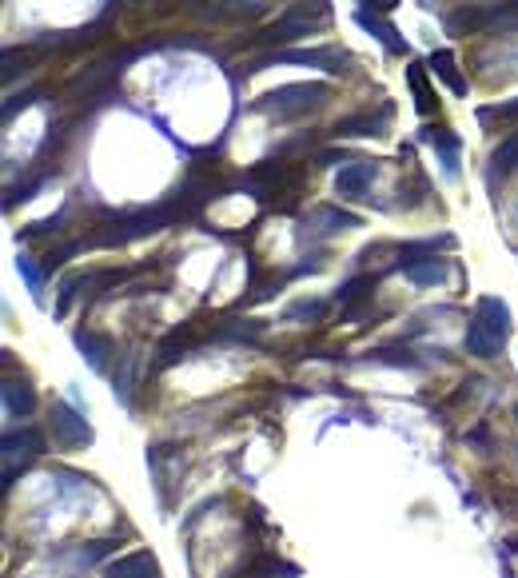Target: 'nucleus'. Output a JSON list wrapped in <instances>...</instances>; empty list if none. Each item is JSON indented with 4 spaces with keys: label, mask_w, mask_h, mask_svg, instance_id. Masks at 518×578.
<instances>
[{
    "label": "nucleus",
    "mask_w": 518,
    "mask_h": 578,
    "mask_svg": "<svg viewBox=\"0 0 518 578\" xmlns=\"http://www.w3.org/2000/svg\"><path fill=\"white\" fill-rule=\"evenodd\" d=\"M507 335H511V307L495 295H483L479 307H475V319L467 327V355L495 359L503 351Z\"/></svg>",
    "instance_id": "1"
},
{
    "label": "nucleus",
    "mask_w": 518,
    "mask_h": 578,
    "mask_svg": "<svg viewBox=\"0 0 518 578\" xmlns=\"http://www.w3.org/2000/svg\"><path fill=\"white\" fill-rule=\"evenodd\" d=\"M327 20H331V4L327 0H299L271 28H263L256 40L259 44H283V40H295V36H307V32L323 28Z\"/></svg>",
    "instance_id": "2"
},
{
    "label": "nucleus",
    "mask_w": 518,
    "mask_h": 578,
    "mask_svg": "<svg viewBox=\"0 0 518 578\" xmlns=\"http://www.w3.org/2000/svg\"><path fill=\"white\" fill-rule=\"evenodd\" d=\"M331 96V88L327 84H283V88H275V92H267V96H259V112H267V116H279V120H287V116H303V112H311V108H319L323 100Z\"/></svg>",
    "instance_id": "3"
},
{
    "label": "nucleus",
    "mask_w": 518,
    "mask_h": 578,
    "mask_svg": "<svg viewBox=\"0 0 518 578\" xmlns=\"http://www.w3.org/2000/svg\"><path fill=\"white\" fill-rule=\"evenodd\" d=\"M52 439L60 443V447H88L92 443V427H88V419H84V411H72L68 403H52Z\"/></svg>",
    "instance_id": "4"
},
{
    "label": "nucleus",
    "mask_w": 518,
    "mask_h": 578,
    "mask_svg": "<svg viewBox=\"0 0 518 578\" xmlns=\"http://www.w3.org/2000/svg\"><path fill=\"white\" fill-rule=\"evenodd\" d=\"M263 64H307V68H323V72H343L347 52H339V48H295V52H271Z\"/></svg>",
    "instance_id": "5"
},
{
    "label": "nucleus",
    "mask_w": 518,
    "mask_h": 578,
    "mask_svg": "<svg viewBox=\"0 0 518 578\" xmlns=\"http://www.w3.org/2000/svg\"><path fill=\"white\" fill-rule=\"evenodd\" d=\"M355 24H359L363 32H371V36H375V40H379V44H383L391 56H403V52H407V40L399 36V28H395L391 20H383L379 12H371V8H359V12H355Z\"/></svg>",
    "instance_id": "6"
},
{
    "label": "nucleus",
    "mask_w": 518,
    "mask_h": 578,
    "mask_svg": "<svg viewBox=\"0 0 518 578\" xmlns=\"http://www.w3.org/2000/svg\"><path fill=\"white\" fill-rule=\"evenodd\" d=\"M371 180H375V160H355V164L339 168V176H335V192L347 196V200H359V196L367 192Z\"/></svg>",
    "instance_id": "7"
},
{
    "label": "nucleus",
    "mask_w": 518,
    "mask_h": 578,
    "mask_svg": "<svg viewBox=\"0 0 518 578\" xmlns=\"http://www.w3.org/2000/svg\"><path fill=\"white\" fill-rule=\"evenodd\" d=\"M108 578H160V563L152 551H136V555H124L116 563H108Z\"/></svg>",
    "instance_id": "8"
},
{
    "label": "nucleus",
    "mask_w": 518,
    "mask_h": 578,
    "mask_svg": "<svg viewBox=\"0 0 518 578\" xmlns=\"http://www.w3.org/2000/svg\"><path fill=\"white\" fill-rule=\"evenodd\" d=\"M307 236H331V232H343V228H359V216L351 212H339V208H319L307 216Z\"/></svg>",
    "instance_id": "9"
},
{
    "label": "nucleus",
    "mask_w": 518,
    "mask_h": 578,
    "mask_svg": "<svg viewBox=\"0 0 518 578\" xmlns=\"http://www.w3.org/2000/svg\"><path fill=\"white\" fill-rule=\"evenodd\" d=\"M4 411L16 415V419H24V415L36 411V391L28 387V379H16V375L4 379Z\"/></svg>",
    "instance_id": "10"
},
{
    "label": "nucleus",
    "mask_w": 518,
    "mask_h": 578,
    "mask_svg": "<svg viewBox=\"0 0 518 578\" xmlns=\"http://www.w3.org/2000/svg\"><path fill=\"white\" fill-rule=\"evenodd\" d=\"M403 272H407L411 284H419V288H435V284L447 280V260H439V256H427V260H403Z\"/></svg>",
    "instance_id": "11"
},
{
    "label": "nucleus",
    "mask_w": 518,
    "mask_h": 578,
    "mask_svg": "<svg viewBox=\"0 0 518 578\" xmlns=\"http://www.w3.org/2000/svg\"><path fill=\"white\" fill-rule=\"evenodd\" d=\"M132 56H136V52H124V56H108V60L92 64L88 72H80V76L72 80V88H96V84H104V80H116V76L124 72V64H128Z\"/></svg>",
    "instance_id": "12"
},
{
    "label": "nucleus",
    "mask_w": 518,
    "mask_h": 578,
    "mask_svg": "<svg viewBox=\"0 0 518 578\" xmlns=\"http://www.w3.org/2000/svg\"><path fill=\"white\" fill-rule=\"evenodd\" d=\"M427 68L455 92V96H467V76L459 72V64H455V56L447 52V48H439V52H431V60H427Z\"/></svg>",
    "instance_id": "13"
},
{
    "label": "nucleus",
    "mask_w": 518,
    "mask_h": 578,
    "mask_svg": "<svg viewBox=\"0 0 518 578\" xmlns=\"http://www.w3.org/2000/svg\"><path fill=\"white\" fill-rule=\"evenodd\" d=\"M72 343L80 347V355L88 359V367H92V371H104V367H108V355H112V343H108L104 335H96V331H84V327H80V331L72 335Z\"/></svg>",
    "instance_id": "14"
},
{
    "label": "nucleus",
    "mask_w": 518,
    "mask_h": 578,
    "mask_svg": "<svg viewBox=\"0 0 518 578\" xmlns=\"http://www.w3.org/2000/svg\"><path fill=\"white\" fill-rule=\"evenodd\" d=\"M423 140L443 156V168H447V176H455L459 172V136H451L447 128H427L423 132Z\"/></svg>",
    "instance_id": "15"
},
{
    "label": "nucleus",
    "mask_w": 518,
    "mask_h": 578,
    "mask_svg": "<svg viewBox=\"0 0 518 578\" xmlns=\"http://www.w3.org/2000/svg\"><path fill=\"white\" fill-rule=\"evenodd\" d=\"M44 451V435L36 427H20V431H8L4 435V455L16 459V455H40Z\"/></svg>",
    "instance_id": "16"
},
{
    "label": "nucleus",
    "mask_w": 518,
    "mask_h": 578,
    "mask_svg": "<svg viewBox=\"0 0 518 578\" xmlns=\"http://www.w3.org/2000/svg\"><path fill=\"white\" fill-rule=\"evenodd\" d=\"M267 12V0H220L216 8H208V16L216 20H252Z\"/></svg>",
    "instance_id": "17"
},
{
    "label": "nucleus",
    "mask_w": 518,
    "mask_h": 578,
    "mask_svg": "<svg viewBox=\"0 0 518 578\" xmlns=\"http://www.w3.org/2000/svg\"><path fill=\"white\" fill-rule=\"evenodd\" d=\"M407 80H411V92H415V108H419L423 116H431V112L439 108V100H435V92L427 88V64H411V68H407Z\"/></svg>",
    "instance_id": "18"
},
{
    "label": "nucleus",
    "mask_w": 518,
    "mask_h": 578,
    "mask_svg": "<svg viewBox=\"0 0 518 578\" xmlns=\"http://www.w3.org/2000/svg\"><path fill=\"white\" fill-rule=\"evenodd\" d=\"M387 116H391V108H383L379 116H351V120H343L335 132H339V136H383Z\"/></svg>",
    "instance_id": "19"
},
{
    "label": "nucleus",
    "mask_w": 518,
    "mask_h": 578,
    "mask_svg": "<svg viewBox=\"0 0 518 578\" xmlns=\"http://www.w3.org/2000/svg\"><path fill=\"white\" fill-rule=\"evenodd\" d=\"M192 343H196V327H192V323H184L180 331H172V335L160 343V359H156V363H160V367L176 363V359H180V355H184Z\"/></svg>",
    "instance_id": "20"
},
{
    "label": "nucleus",
    "mask_w": 518,
    "mask_h": 578,
    "mask_svg": "<svg viewBox=\"0 0 518 578\" xmlns=\"http://www.w3.org/2000/svg\"><path fill=\"white\" fill-rule=\"evenodd\" d=\"M371 291H375V280H371V276H359V280H347L343 288L335 291V303H339V307H347V311H355V303H359V299H367Z\"/></svg>",
    "instance_id": "21"
},
{
    "label": "nucleus",
    "mask_w": 518,
    "mask_h": 578,
    "mask_svg": "<svg viewBox=\"0 0 518 578\" xmlns=\"http://www.w3.org/2000/svg\"><path fill=\"white\" fill-rule=\"evenodd\" d=\"M515 168H518V132L507 136V140L495 148V156H491V176H507V172H515Z\"/></svg>",
    "instance_id": "22"
},
{
    "label": "nucleus",
    "mask_w": 518,
    "mask_h": 578,
    "mask_svg": "<svg viewBox=\"0 0 518 578\" xmlns=\"http://www.w3.org/2000/svg\"><path fill=\"white\" fill-rule=\"evenodd\" d=\"M275 575H291V578H295L299 571H295V567H283V563H279V559H271V555H259L252 567H244L240 575H232V578H275Z\"/></svg>",
    "instance_id": "23"
},
{
    "label": "nucleus",
    "mask_w": 518,
    "mask_h": 578,
    "mask_svg": "<svg viewBox=\"0 0 518 578\" xmlns=\"http://www.w3.org/2000/svg\"><path fill=\"white\" fill-rule=\"evenodd\" d=\"M16 272L24 276V284H28V291H32V299L44 303V276H40V268L32 264V256H16Z\"/></svg>",
    "instance_id": "24"
},
{
    "label": "nucleus",
    "mask_w": 518,
    "mask_h": 578,
    "mask_svg": "<svg viewBox=\"0 0 518 578\" xmlns=\"http://www.w3.org/2000/svg\"><path fill=\"white\" fill-rule=\"evenodd\" d=\"M112 547H116L112 539H104V543H84V547H76V551L68 555V563H72V567H88V563H96V559H104V555H108Z\"/></svg>",
    "instance_id": "25"
},
{
    "label": "nucleus",
    "mask_w": 518,
    "mask_h": 578,
    "mask_svg": "<svg viewBox=\"0 0 518 578\" xmlns=\"http://www.w3.org/2000/svg\"><path fill=\"white\" fill-rule=\"evenodd\" d=\"M327 311V303H319V299H299V303H291L287 311H283V319H319Z\"/></svg>",
    "instance_id": "26"
},
{
    "label": "nucleus",
    "mask_w": 518,
    "mask_h": 578,
    "mask_svg": "<svg viewBox=\"0 0 518 578\" xmlns=\"http://www.w3.org/2000/svg\"><path fill=\"white\" fill-rule=\"evenodd\" d=\"M479 116H483V120H518V96L507 100V104H499V108H483Z\"/></svg>",
    "instance_id": "27"
},
{
    "label": "nucleus",
    "mask_w": 518,
    "mask_h": 578,
    "mask_svg": "<svg viewBox=\"0 0 518 578\" xmlns=\"http://www.w3.org/2000/svg\"><path fill=\"white\" fill-rule=\"evenodd\" d=\"M68 256H72V248H56V252H48V256H44V272H52V268H60V264H64Z\"/></svg>",
    "instance_id": "28"
},
{
    "label": "nucleus",
    "mask_w": 518,
    "mask_h": 578,
    "mask_svg": "<svg viewBox=\"0 0 518 578\" xmlns=\"http://www.w3.org/2000/svg\"><path fill=\"white\" fill-rule=\"evenodd\" d=\"M32 96H36V92H24V96H12V100L4 104V120H12V112H16V108H24V104H28Z\"/></svg>",
    "instance_id": "29"
},
{
    "label": "nucleus",
    "mask_w": 518,
    "mask_h": 578,
    "mask_svg": "<svg viewBox=\"0 0 518 578\" xmlns=\"http://www.w3.org/2000/svg\"><path fill=\"white\" fill-rule=\"evenodd\" d=\"M515 228H518V208H515Z\"/></svg>",
    "instance_id": "30"
},
{
    "label": "nucleus",
    "mask_w": 518,
    "mask_h": 578,
    "mask_svg": "<svg viewBox=\"0 0 518 578\" xmlns=\"http://www.w3.org/2000/svg\"><path fill=\"white\" fill-rule=\"evenodd\" d=\"M515 419H518V403H515Z\"/></svg>",
    "instance_id": "31"
}]
</instances>
